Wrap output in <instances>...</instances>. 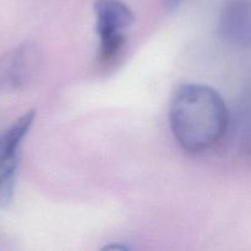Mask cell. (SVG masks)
<instances>
[{"mask_svg": "<svg viewBox=\"0 0 251 251\" xmlns=\"http://www.w3.org/2000/svg\"><path fill=\"white\" fill-rule=\"evenodd\" d=\"M96 31L100 38V60L109 64L126 43V29L135 21L132 10L122 0H96Z\"/></svg>", "mask_w": 251, "mask_h": 251, "instance_id": "cell-2", "label": "cell"}, {"mask_svg": "<svg viewBox=\"0 0 251 251\" xmlns=\"http://www.w3.org/2000/svg\"><path fill=\"white\" fill-rule=\"evenodd\" d=\"M218 33L230 46H251V0L226 2L218 19Z\"/></svg>", "mask_w": 251, "mask_h": 251, "instance_id": "cell-5", "label": "cell"}, {"mask_svg": "<svg viewBox=\"0 0 251 251\" xmlns=\"http://www.w3.org/2000/svg\"><path fill=\"white\" fill-rule=\"evenodd\" d=\"M42 53L33 42H24L0 55V95L28 87L39 73Z\"/></svg>", "mask_w": 251, "mask_h": 251, "instance_id": "cell-4", "label": "cell"}, {"mask_svg": "<svg viewBox=\"0 0 251 251\" xmlns=\"http://www.w3.org/2000/svg\"><path fill=\"white\" fill-rule=\"evenodd\" d=\"M239 140L243 154L251 162V95L245 100L240 113Z\"/></svg>", "mask_w": 251, "mask_h": 251, "instance_id": "cell-6", "label": "cell"}, {"mask_svg": "<svg viewBox=\"0 0 251 251\" xmlns=\"http://www.w3.org/2000/svg\"><path fill=\"white\" fill-rule=\"evenodd\" d=\"M169 125L179 146L201 153L222 140L229 125V113L220 93L201 83L178 87L169 105Z\"/></svg>", "mask_w": 251, "mask_h": 251, "instance_id": "cell-1", "label": "cell"}, {"mask_svg": "<svg viewBox=\"0 0 251 251\" xmlns=\"http://www.w3.org/2000/svg\"><path fill=\"white\" fill-rule=\"evenodd\" d=\"M36 112L28 110L0 134V208L11 205L22 145L33 126Z\"/></svg>", "mask_w": 251, "mask_h": 251, "instance_id": "cell-3", "label": "cell"}, {"mask_svg": "<svg viewBox=\"0 0 251 251\" xmlns=\"http://www.w3.org/2000/svg\"><path fill=\"white\" fill-rule=\"evenodd\" d=\"M164 5L168 10H176L180 5L181 0H163Z\"/></svg>", "mask_w": 251, "mask_h": 251, "instance_id": "cell-7", "label": "cell"}]
</instances>
